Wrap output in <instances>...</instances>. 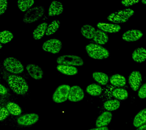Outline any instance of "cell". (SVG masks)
<instances>
[{
    "instance_id": "1",
    "label": "cell",
    "mask_w": 146,
    "mask_h": 130,
    "mask_svg": "<svg viewBox=\"0 0 146 130\" xmlns=\"http://www.w3.org/2000/svg\"><path fill=\"white\" fill-rule=\"evenodd\" d=\"M8 83L10 89L16 94L24 95L29 90L28 84L26 80L16 75H10L8 78Z\"/></svg>"
},
{
    "instance_id": "2",
    "label": "cell",
    "mask_w": 146,
    "mask_h": 130,
    "mask_svg": "<svg viewBox=\"0 0 146 130\" xmlns=\"http://www.w3.org/2000/svg\"><path fill=\"white\" fill-rule=\"evenodd\" d=\"M85 50L89 57L96 60L107 59L110 54L109 51L106 48L93 43L86 45Z\"/></svg>"
},
{
    "instance_id": "3",
    "label": "cell",
    "mask_w": 146,
    "mask_h": 130,
    "mask_svg": "<svg viewBox=\"0 0 146 130\" xmlns=\"http://www.w3.org/2000/svg\"><path fill=\"white\" fill-rule=\"evenodd\" d=\"M134 13V11L131 8L123 9L112 12L108 16L107 19L116 24L124 23L128 21Z\"/></svg>"
},
{
    "instance_id": "4",
    "label": "cell",
    "mask_w": 146,
    "mask_h": 130,
    "mask_svg": "<svg viewBox=\"0 0 146 130\" xmlns=\"http://www.w3.org/2000/svg\"><path fill=\"white\" fill-rule=\"evenodd\" d=\"M45 12L43 6L38 5L31 8L26 11L23 17V21L26 23H31L40 19Z\"/></svg>"
},
{
    "instance_id": "5",
    "label": "cell",
    "mask_w": 146,
    "mask_h": 130,
    "mask_svg": "<svg viewBox=\"0 0 146 130\" xmlns=\"http://www.w3.org/2000/svg\"><path fill=\"white\" fill-rule=\"evenodd\" d=\"M3 64L6 70L14 75L21 73L24 71V67L23 64L18 59L14 57L5 58L3 60Z\"/></svg>"
},
{
    "instance_id": "6",
    "label": "cell",
    "mask_w": 146,
    "mask_h": 130,
    "mask_svg": "<svg viewBox=\"0 0 146 130\" xmlns=\"http://www.w3.org/2000/svg\"><path fill=\"white\" fill-rule=\"evenodd\" d=\"M57 63L59 65L72 66H81L84 64L83 59L78 56L67 54L60 56L57 58Z\"/></svg>"
},
{
    "instance_id": "7",
    "label": "cell",
    "mask_w": 146,
    "mask_h": 130,
    "mask_svg": "<svg viewBox=\"0 0 146 130\" xmlns=\"http://www.w3.org/2000/svg\"><path fill=\"white\" fill-rule=\"evenodd\" d=\"M70 88V86L67 84H62L58 87L52 96L53 101L60 103L67 101Z\"/></svg>"
},
{
    "instance_id": "8",
    "label": "cell",
    "mask_w": 146,
    "mask_h": 130,
    "mask_svg": "<svg viewBox=\"0 0 146 130\" xmlns=\"http://www.w3.org/2000/svg\"><path fill=\"white\" fill-rule=\"evenodd\" d=\"M62 43L60 40L53 38L48 40L43 43L42 49L45 52L57 54L62 48Z\"/></svg>"
},
{
    "instance_id": "9",
    "label": "cell",
    "mask_w": 146,
    "mask_h": 130,
    "mask_svg": "<svg viewBox=\"0 0 146 130\" xmlns=\"http://www.w3.org/2000/svg\"><path fill=\"white\" fill-rule=\"evenodd\" d=\"M142 81V75L138 71H133L129 76V84L133 91H137L139 89Z\"/></svg>"
},
{
    "instance_id": "10",
    "label": "cell",
    "mask_w": 146,
    "mask_h": 130,
    "mask_svg": "<svg viewBox=\"0 0 146 130\" xmlns=\"http://www.w3.org/2000/svg\"><path fill=\"white\" fill-rule=\"evenodd\" d=\"M84 93L82 88L78 85H74L70 87L68 99L72 102H78L83 100Z\"/></svg>"
},
{
    "instance_id": "11",
    "label": "cell",
    "mask_w": 146,
    "mask_h": 130,
    "mask_svg": "<svg viewBox=\"0 0 146 130\" xmlns=\"http://www.w3.org/2000/svg\"><path fill=\"white\" fill-rule=\"evenodd\" d=\"M39 118L38 115L36 113L27 114L19 117L17 119V123L19 125L29 126L36 123Z\"/></svg>"
},
{
    "instance_id": "12",
    "label": "cell",
    "mask_w": 146,
    "mask_h": 130,
    "mask_svg": "<svg viewBox=\"0 0 146 130\" xmlns=\"http://www.w3.org/2000/svg\"><path fill=\"white\" fill-rule=\"evenodd\" d=\"M26 69L30 76L34 79L38 80L43 78V71L38 65L29 64L26 66Z\"/></svg>"
},
{
    "instance_id": "13",
    "label": "cell",
    "mask_w": 146,
    "mask_h": 130,
    "mask_svg": "<svg viewBox=\"0 0 146 130\" xmlns=\"http://www.w3.org/2000/svg\"><path fill=\"white\" fill-rule=\"evenodd\" d=\"M143 36V33L140 30L132 29L127 30L122 35V39L127 42H133L138 41Z\"/></svg>"
},
{
    "instance_id": "14",
    "label": "cell",
    "mask_w": 146,
    "mask_h": 130,
    "mask_svg": "<svg viewBox=\"0 0 146 130\" xmlns=\"http://www.w3.org/2000/svg\"><path fill=\"white\" fill-rule=\"evenodd\" d=\"M64 11L63 5L61 2L54 1L51 2L49 6L48 14L51 17L59 15L62 13Z\"/></svg>"
},
{
    "instance_id": "15",
    "label": "cell",
    "mask_w": 146,
    "mask_h": 130,
    "mask_svg": "<svg viewBox=\"0 0 146 130\" xmlns=\"http://www.w3.org/2000/svg\"><path fill=\"white\" fill-rule=\"evenodd\" d=\"M97 27L105 33H116L118 32L121 29L119 25L105 22L98 23Z\"/></svg>"
},
{
    "instance_id": "16",
    "label": "cell",
    "mask_w": 146,
    "mask_h": 130,
    "mask_svg": "<svg viewBox=\"0 0 146 130\" xmlns=\"http://www.w3.org/2000/svg\"><path fill=\"white\" fill-rule=\"evenodd\" d=\"M112 116V114L110 112H104L97 118L96 122V126L97 127L107 126L111 121Z\"/></svg>"
},
{
    "instance_id": "17",
    "label": "cell",
    "mask_w": 146,
    "mask_h": 130,
    "mask_svg": "<svg viewBox=\"0 0 146 130\" xmlns=\"http://www.w3.org/2000/svg\"><path fill=\"white\" fill-rule=\"evenodd\" d=\"M48 25L47 23L43 22L36 27L33 33V37L34 39L39 40L43 37L46 33Z\"/></svg>"
},
{
    "instance_id": "18",
    "label": "cell",
    "mask_w": 146,
    "mask_h": 130,
    "mask_svg": "<svg viewBox=\"0 0 146 130\" xmlns=\"http://www.w3.org/2000/svg\"><path fill=\"white\" fill-rule=\"evenodd\" d=\"M132 59L133 61L139 63H141L145 61V49L143 47H139L135 49L132 53Z\"/></svg>"
},
{
    "instance_id": "19",
    "label": "cell",
    "mask_w": 146,
    "mask_h": 130,
    "mask_svg": "<svg viewBox=\"0 0 146 130\" xmlns=\"http://www.w3.org/2000/svg\"><path fill=\"white\" fill-rule=\"evenodd\" d=\"M56 69L61 73L67 76L76 75L78 72V69L74 66L59 65L57 66Z\"/></svg>"
},
{
    "instance_id": "20",
    "label": "cell",
    "mask_w": 146,
    "mask_h": 130,
    "mask_svg": "<svg viewBox=\"0 0 146 130\" xmlns=\"http://www.w3.org/2000/svg\"><path fill=\"white\" fill-rule=\"evenodd\" d=\"M96 30L91 25L85 24L81 27V33L82 36L87 39H93L95 34Z\"/></svg>"
},
{
    "instance_id": "21",
    "label": "cell",
    "mask_w": 146,
    "mask_h": 130,
    "mask_svg": "<svg viewBox=\"0 0 146 130\" xmlns=\"http://www.w3.org/2000/svg\"><path fill=\"white\" fill-rule=\"evenodd\" d=\"M93 39L95 42L98 44L104 45L108 42L109 37L106 33L100 29H97Z\"/></svg>"
},
{
    "instance_id": "22",
    "label": "cell",
    "mask_w": 146,
    "mask_h": 130,
    "mask_svg": "<svg viewBox=\"0 0 146 130\" xmlns=\"http://www.w3.org/2000/svg\"><path fill=\"white\" fill-rule=\"evenodd\" d=\"M146 121V109L144 108L139 111L133 120V126L139 127L143 124H145Z\"/></svg>"
},
{
    "instance_id": "23",
    "label": "cell",
    "mask_w": 146,
    "mask_h": 130,
    "mask_svg": "<svg viewBox=\"0 0 146 130\" xmlns=\"http://www.w3.org/2000/svg\"><path fill=\"white\" fill-rule=\"evenodd\" d=\"M111 84L117 87L125 86L126 83V79L124 76L118 74L112 75L110 78Z\"/></svg>"
},
{
    "instance_id": "24",
    "label": "cell",
    "mask_w": 146,
    "mask_h": 130,
    "mask_svg": "<svg viewBox=\"0 0 146 130\" xmlns=\"http://www.w3.org/2000/svg\"><path fill=\"white\" fill-rule=\"evenodd\" d=\"M93 79L102 85H106L109 81V77L107 74L100 72H95L92 73Z\"/></svg>"
},
{
    "instance_id": "25",
    "label": "cell",
    "mask_w": 146,
    "mask_h": 130,
    "mask_svg": "<svg viewBox=\"0 0 146 130\" xmlns=\"http://www.w3.org/2000/svg\"><path fill=\"white\" fill-rule=\"evenodd\" d=\"M121 103L117 99H111L104 103L103 106L105 109L109 111L117 110L119 108Z\"/></svg>"
},
{
    "instance_id": "26",
    "label": "cell",
    "mask_w": 146,
    "mask_h": 130,
    "mask_svg": "<svg viewBox=\"0 0 146 130\" xmlns=\"http://www.w3.org/2000/svg\"><path fill=\"white\" fill-rule=\"evenodd\" d=\"M86 91L88 94L92 96H98L102 93V88L98 84H92L87 87Z\"/></svg>"
},
{
    "instance_id": "27",
    "label": "cell",
    "mask_w": 146,
    "mask_h": 130,
    "mask_svg": "<svg viewBox=\"0 0 146 130\" xmlns=\"http://www.w3.org/2000/svg\"><path fill=\"white\" fill-rule=\"evenodd\" d=\"M113 96L117 100H125L128 97V92L125 89L116 88L113 91Z\"/></svg>"
},
{
    "instance_id": "28",
    "label": "cell",
    "mask_w": 146,
    "mask_h": 130,
    "mask_svg": "<svg viewBox=\"0 0 146 130\" xmlns=\"http://www.w3.org/2000/svg\"><path fill=\"white\" fill-rule=\"evenodd\" d=\"M60 25H61V23L59 20H53L48 25L46 32V36H50L54 34L59 29Z\"/></svg>"
},
{
    "instance_id": "29",
    "label": "cell",
    "mask_w": 146,
    "mask_h": 130,
    "mask_svg": "<svg viewBox=\"0 0 146 130\" xmlns=\"http://www.w3.org/2000/svg\"><path fill=\"white\" fill-rule=\"evenodd\" d=\"M6 108L9 113L14 116H18L22 113L21 108L15 103H9L7 105Z\"/></svg>"
},
{
    "instance_id": "30",
    "label": "cell",
    "mask_w": 146,
    "mask_h": 130,
    "mask_svg": "<svg viewBox=\"0 0 146 130\" xmlns=\"http://www.w3.org/2000/svg\"><path fill=\"white\" fill-rule=\"evenodd\" d=\"M34 3L33 0H20L17 1V4L20 11L25 12L31 9Z\"/></svg>"
},
{
    "instance_id": "31",
    "label": "cell",
    "mask_w": 146,
    "mask_h": 130,
    "mask_svg": "<svg viewBox=\"0 0 146 130\" xmlns=\"http://www.w3.org/2000/svg\"><path fill=\"white\" fill-rule=\"evenodd\" d=\"M14 37L12 33L9 30H3L0 32V43L5 44L11 41Z\"/></svg>"
},
{
    "instance_id": "32",
    "label": "cell",
    "mask_w": 146,
    "mask_h": 130,
    "mask_svg": "<svg viewBox=\"0 0 146 130\" xmlns=\"http://www.w3.org/2000/svg\"><path fill=\"white\" fill-rule=\"evenodd\" d=\"M8 5L7 0H0V16L5 13L7 9Z\"/></svg>"
},
{
    "instance_id": "33",
    "label": "cell",
    "mask_w": 146,
    "mask_h": 130,
    "mask_svg": "<svg viewBox=\"0 0 146 130\" xmlns=\"http://www.w3.org/2000/svg\"><path fill=\"white\" fill-rule=\"evenodd\" d=\"M138 95L141 99H145L146 97V84L145 83L141 87L138 93Z\"/></svg>"
},
{
    "instance_id": "34",
    "label": "cell",
    "mask_w": 146,
    "mask_h": 130,
    "mask_svg": "<svg viewBox=\"0 0 146 130\" xmlns=\"http://www.w3.org/2000/svg\"><path fill=\"white\" fill-rule=\"evenodd\" d=\"M9 113L6 108H1L0 109V121H2L5 119L9 116Z\"/></svg>"
},
{
    "instance_id": "35",
    "label": "cell",
    "mask_w": 146,
    "mask_h": 130,
    "mask_svg": "<svg viewBox=\"0 0 146 130\" xmlns=\"http://www.w3.org/2000/svg\"><path fill=\"white\" fill-rule=\"evenodd\" d=\"M139 1V0H124L122 1L121 3L124 6L128 7L137 4Z\"/></svg>"
},
{
    "instance_id": "36",
    "label": "cell",
    "mask_w": 146,
    "mask_h": 130,
    "mask_svg": "<svg viewBox=\"0 0 146 130\" xmlns=\"http://www.w3.org/2000/svg\"><path fill=\"white\" fill-rule=\"evenodd\" d=\"M7 93L8 91L6 88L0 83V95H5Z\"/></svg>"
},
{
    "instance_id": "37",
    "label": "cell",
    "mask_w": 146,
    "mask_h": 130,
    "mask_svg": "<svg viewBox=\"0 0 146 130\" xmlns=\"http://www.w3.org/2000/svg\"><path fill=\"white\" fill-rule=\"evenodd\" d=\"M88 130H109L107 127H97L95 128L90 129Z\"/></svg>"
},
{
    "instance_id": "38",
    "label": "cell",
    "mask_w": 146,
    "mask_h": 130,
    "mask_svg": "<svg viewBox=\"0 0 146 130\" xmlns=\"http://www.w3.org/2000/svg\"><path fill=\"white\" fill-rule=\"evenodd\" d=\"M136 130H146V124H143L138 128Z\"/></svg>"
},
{
    "instance_id": "39",
    "label": "cell",
    "mask_w": 146,
    "mask_h": 130,
    "mask_svg": "<svg viewBox=\"0 0 146 130\" xmlns=\"http://www.w3.org/2000/svg\"><path fill=\"white\" fill-rule=\"evenodd\" d=\"M141 2H142V3L143 4H145L146 3V0H142L141 1Z\"/></svg>"
},
{
    "instance_id": "40",
    "label": "cell",
    "mask_w": 146,
    "mask_h": 130,
    "mask_svg": "<svg viewBox=\"0 0 146 130\" xmlns=\"http://www.w3.org/2000/svg\"><path fill=\"white\" fill-rule=\"evenodd\" d=\"M2 47H3V46H2V44L0 43V49H2Z\"/></svg>"
},
{
    "instance_id": "41",
    "label": "cell",
    "mask_w": 146,
    "mask_h": 130,
    "mask_svg": "<svg viewBox=\"0 0 146 130\" xmlns=\"http://www.w3.org/2000/svg\"><path fill=\"white\" fill-rule=\"evenodd\" d=\"M1 106H0V109H1Z\"/></svg>"
}]
</instances>
